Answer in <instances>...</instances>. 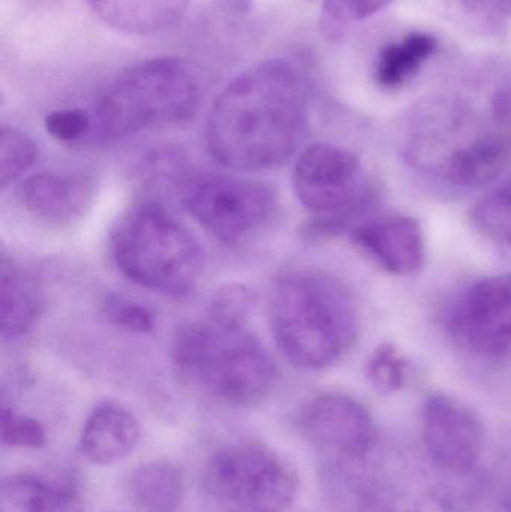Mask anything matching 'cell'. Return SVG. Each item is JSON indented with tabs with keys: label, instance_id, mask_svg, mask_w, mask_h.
Returning <instances> with one entry per match:
<instances>
[{
	"label": "cell",
	"instance_id": "cell-5",
	"mask_svg": "<svg viewBox=\"0 0 511 512\" xmlns=\"http://www.w3.org/2000/svg\"><path fill=\"white\" fill-rule=\"evenodd\" d=\"M111 254L123 276L168 297L194 291L204 270L203 249L194 234L156 203L126 213L111 239Z\"/></svg>",
	"mask_w": 511,
	"mask_h": 512
},
{
	"label": "cell",
	"instance_id": "cell-4",
	"mask_svg": "<svg viewBox=\"0 0 511 512\" xmlns=\"http://www.w3.org/2000/svg\"><path fill=\"white\" fill-rule=\"evenodd\" d=\"M200 104V84L185 60L155 57L123 69L93 108L92 131L120 140L158 125L191 119Z\"/></svg>",
	"mask_w": 511,
	"mask_h": 512
},
{
	"label": "cell",
	"instance_id": "cell-17",
	"mask_svg": "<svg viewBox=\"0 0 511 512\" xmlns=\"http://www.w3.org/2000/svg\"><path fill=\"white\" fill-rule=\"evenodd\" d=\"M44 306L39 283L14 261L2 256L0 262V315L2 337L17 340L26 336L38 321Z\"/></svg>",
	"mask_w": 511,
	"mask_h": 512
},
{
	"label": "cell",
	"instance_id": "cell-15",
	"mask_svg": "<svg viewBox=\"0 0 511 512\" xmlns=\"http://www.w3.org/2000/svg\"><path fill=\"white\" fill-rule=\"evenodd\" d=\"M24 209L35 218L53 224H68L84 212L92 200V186L83 177L39 173L20 188Z\"/></svg>",
	"mask_w": 511,
	"mask_h": 512
},
{
	"label": "cell",
	"instance_id": "cell-16",
	"mask_svg": "<svg viewBox=\"0 0 511 512\" xmlns=\"http://www.w3.org/2000/svg\"><path fill=\"white\" fill-rule=\"evenodd\" d=\"M93 14L117 32L150 36L182 21L191 0H86Z\"/></svg>",
	"mask_w": 511,
	"mask_h": 512
},
{
	"label": "cell",
	"instance_id": "cell-10",
	"mask_svg": "<svg viewBox=\"0 0 511 512\" xmlns=\"http://www.w3.org/2000/svg\"><path fill=\"white\" fill-rule=\"evenodd\" d=\"M296 426L306 442L332 457L366 459L377 442L368 409L345 394L315 396L300 409Z\"/></svg>",
	"mask_w": 511,
	"mask_h": 512
},
{
	"label": "cell",
	"instance_id": "cell-28",
	"mask_svg": "<svg viewBox=\"0 0 511 512\" xmlns=\"http://www.w3.org/2000/svg\"><path fill=\"white\" fill-rule=\"evenodd\" d=\"M45 129L56 140L71 143L92 131V116L80 108L51 111L45 117Z\"/></svg>",
	"mask_w": 511,
	"mask_h": 512
},
{
	"label": "cell",
	"instance_id": "cell-19",
	"mask_svg": "<svg viewBox=\"0 0 511 512\" xmlns=\"http://www.w3.org/2000/svg\"><path fill=\"white\" fill-rule=\"evenodd\" d=\"M0 512H83V504L74 487L15 474L0 486Z\"/></svg>",
	"mask_w": 511,
	"mask_h": 512
},
{
	"label": "cell",
	"instance_id": "cell-30",
	"mask_svg": "<svg viewBox=\"0 0 511 512\" xmlns=\"http://www.w3.org/2000/svg\"><path fill=\"white\" fill-rule=\"evenodd\" d=\"M504 507H506L507 512H511V483L507 487L506 495H504Z\"/></svg>",
	"mask_w": 511,
	"mask_h": 512
},
{
	"label": "cell",
	"instance_id": "cell-7",
	"mask_svg": "<svg viewBox=\"0 0 511 512\" xmlns=\"http://www.w3.org/2000/svg\"><path fill=\"white\" fill-rule=\"evenodd\" d=\"M189 215L215 239L236 245L263 230L278 204L266 183L224 174H189L180 185Z\"/></svg>",
	"mask_w": 511,
	"mask_h": 512
},
{
	"label": "cell",
	"instance_id": "cell-12",
	"mask_svg": "<svg viewBox=\"0 0 511 512\" xmlns=\"http://www.w3.org/2000/svg\"><path fill=\"white\" fill-rule=\"evenodd\" d=\"M494 125L458 147L441 168L447 182L480 186L494 180L511 159V93L503 90L492 102Z\"/></svg>",
	"mask_w": 511,
	"mask_h": 512
},
{
	"label": "cell",
	"instance_id": "cell-29",
	"mask_svg": "<svg viewBox=\"0 0 511 512\" xmlns=\"http://www.w3.org/2000/svg\"><path fill=\"white\" fill-rule=\"evenodd\" d=\"M465 17L483 27H498L511 15V0H450Z\"/></svg>",
	"mask_w": 511,
	"mask_h": 512
},
{
	"label": "cell",
	"instance_id": "cell-24",
	"mask_svg": "<svg viewBox=\"0 0 511 512\" xmlns=\"http://www.w3.org/2000/svg\"><path fill=\"white\" fill-rule=\"evenodd\" d=\"M102 313L108 322L129 333L146 334L155 330L156 315L149 306L122 294H107Z\"/></svg>",
	"mask_w": 511,
	"mask_h": 512
},
{
	"label": "cell",
	"instance_id": "cell-2",
	"mask_svg": "<svg viewBox=\"0 0 511 512\" xmlns=\"http://www.w3.org/2000/svg\"><path fill=\"white\" fill-rule=\"evenodd\" d=\"M270 327L276 345L297 369L332 366L354 342L353 298L339 280L317 271H290L273 283Z\"/></svg>",
	"mask_w": 511,
	"mask_h": 512
},
{
	"label": "cell",
	"instance_id": "cell-3",
	"mask_svg": "<svg viewBox=\"0 0 511 512\" xmlns=\"http://www.w3.org/2000/svg\"><path fill=\"white\" fill-rule=\"evenodd\" d=\"M177 375L195 393L227 406H249L269 396L275 361L248 325L216 319L189 322L171 346Z\"/></svg>",
	"mask_w": 511,
	"mask_h": 512
},
{
	"label": "cell",
	"instance_id": "cell-22",
	"mask_svg": "<svg viewBox=\"0 0 511 512\" xmlns=\"http://www.w3.org/2000/svg\"><path fill=\"white\" fill-rule=\"evenodd\" d=\"M38 158L35 141L14 128H3L0 134V183L3 188L23 176Z\"/></svg>",
	"mask_w": 511,
	"mask_h": 512
},
{
	"label": "cell",
	"instance_id": "cell-23",
	"mask_svg": "<svg viewBox=\"0 0 511 512\" xmlns=\"http://www.w3.org/2000/svg\"><path fill=\"white\" fill-rule=\"evenodd\" d=\"M366 378L381 394H392L404 387L408 361L393 345L383 343L366 361Z\"/></svg>",
	"mask_w": 511,
	"mask_h": 512
},
{
	"label": "cell",
	"instance_id": "cell-25",
	"mask_svg": "<svg viewBox=\"0 0 511 512\" xmlns=\"http://www.w3.org/2000/svg\"><path fill=\"white\" fill-rule=\"evenodd\" d=\"M390 2L392 0H326L321 17L324 32L335 38L345 27L368 20L383 11Z\"/></svg>",
	"mask_w": 511,
	"mask_h": 512
},
{
	"label": "cell",
	"instance_id": "cell-27",
	"mask_svg": "<svg viewBox=\"0 0 511 512\" xmlns=\"http://www.w3.org/2000/svg\"><path fill=\"white\" fill-rule=\"evenodd\" d=\"M252 294L246 286L227 285L213 295L209 318L233 325H248L252 309Z\"/></svg>",
	"mask_w": 511,
	"mask_h": 512
},
{
	"label": "cell",
	"instance_id": "cell-8",
	"mask_svg": "<svg viewBox=\"0 0 511 512\" xmlns=\"http://www.w3.org/2000/svg\"><path fill=\"white\" fill-rule=\"evenodd\" d=\"M293 189L300 204L315 215L308 228L311 236L342 230L366 200L359 158L333 144H314L303 150L294 164Z\"/></svg>",
	"mask_w": 511,
	"mask_h": 512
},
{
	"label": "cell",
	"instance_id": "cell-20",
	"mask_svg": "<svg viewBox=\"0 0 511 512\" xmlns=\"http://www.w3.org/2000/svg\"><path fill=\"white\" fill-rule=\"evenodd\" d=\"M437 50V38L426 32H413L401 41L386 45L375 63V83L383 89L404 86Z\"/></svg>",
	"mask_w": 511,
	"mask_h": 512
},
{
	"label": "cell",
	"instance_id": "cell-21",
	"mask_svg": "<svg viewBox=\"0 0 511 512\" xmlns=\"http://www.w3.org/2000/svg\"><path fill=\"white\" fill-rule=\"evenodd\" d=\"M471 219L489 239L511 245V174L477 201Z\"/></svg>",
	"mask_w": 511,
	"mask_h": 512
},
{
	"label": "cell",
	"instance_id": "cell-26",
	"mask_svg": "<svg viewBox=\"0 0 511 512\" xmlns=\"http://www.w3.org/2000/svg\"><path fill=\"white\" fill-rule=\"evenodd\" d=\"M2 444L21 450H39L47 444V432L41 421L29 415L20 414L3 405Z\"/></svg>",
	"mask_w": 511,
	"mask_h": 512
},
{
	"label": "cell",
	"instance_id": "cell-1",
	"mask_svg": "<svg viewBox=\"0 0 511 512\" xmlns=\"http://www.w3.org/2000/svg\"><path fill=\"white\" fill-rule=\"evenodd\" d=\"M308 123V87L284 59L255 63L240 72L213 102L207 147L222 167L263 171L285 164Z\"/></svg>",
	"mask_w": 511,
	"mask_h": 512
},
{
	"label": "cell",
	"instance_id": "cell-11",
	"mask_svg": "<svg viewBox=\"0 0 511 512\" xmlns=\"http://www.w3.org/2000/svg\"><path fill=\"white\" fill-rule=\"evenodd\" d=\"M423 444L432 465L440 471L468 475L482 459L485 427L470 406L434 393L423 406Z\"/></svg>",
	"mask_w": 511,
	"mask_h": 512
},
{
	"label": "cell",
	"instance_id": "cell-9",
	"mask_svg": "<svg viewBox=\"0 0 511 512\" xmlns=\"http://www.w3.org/2000/svg\"><path fill=\"white\" fill-rule=\"evenodd\" d=\"M447 331L465 351L485 357L511 354V273L468 286L450 304Z\"/></svg>",
	"mask_w": 511,
	"mask_h": 512
},
{
	"label": "cell",
	"instance_id": "cell-14",
	"mask_svg": "<svg viewBox=\"0 0 511 512\" xmlns=\"http://www.w3.org/2000/svg\"><path fill=\"white\" fill-rule=\"evenodd\" d=\"M140 438V424L132 412L116 403H102L84 423L80 450L93 465L113 466L134 453Z\"/></svg>",
	"mask_w": 511,
	"mask_h": 512
},
{
	"label": "cell",
	"instance_id": "cell-6",
	"mask_svg": "<svg viewBox=\"0 0 511 512\" xmlns=\"http://www.w3.org/2000/svg\"><path fill=\"white\" fill-rule=\"evenodd\" d=\"M201 487L228 511L284 512L296 501L299 475L261 442H231L207 457Z\"/></svg>",
	"mask_w": 511,
	"mask_h": 512
},
{
	"label": "cell",
	"instance_id": "cell-31",
	"mask_svg": "<svg viewBox=\"0 0 511 512\" xmlns=\"http://www.w3.org/2000/svg\"><path fill=\"white\" fill-rule=\"evenodd\" d=\"M228 512H269V511H228Z\"/></svg>",
	"mask_w": 511,
	"mask_h": 512
},
{
	"label": "cell",
	"instance_id": "cell-18",
	"mask_svg": "<svg viewBox=\"0 0 511 512\" xmlns=\"http://www.w3.org/2000/svg\"><path fill=\"white\" fill-rule=\"evenodd\" d=\"M185 475L167 460L138 466L126 480L129 502L141 512H176L185 498Z\"/></svg>",
	"mask_w": 511,
	"mask_h": 512
},
{
	"label": "cell",
	"instance_id": "cell-13",
	"mask_svg": "<svg viewBox=\"0 0 511 512\" xmlns=\"http://www.w3.org/2000/svg\"><path fill=\"white\" fill-rule=\"evenodd\" d=\"M353 240L384 270L398 276L414 273L425 262L422 227L407 216L362 225L354 231Z\"/></svg>",
	"mask_w": 511,
	"mask_h": 512
}]
</instances>
